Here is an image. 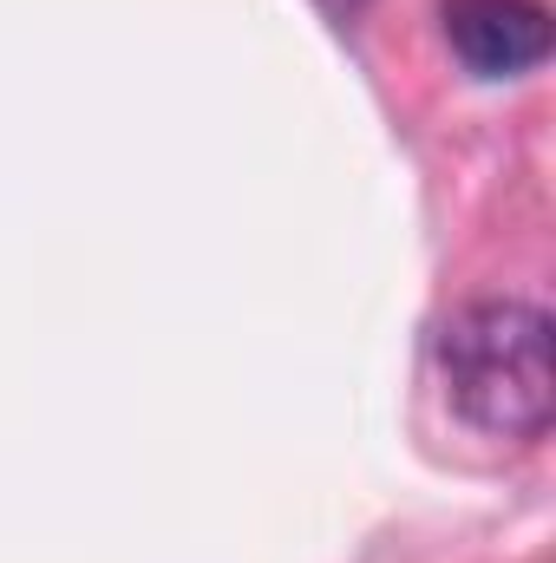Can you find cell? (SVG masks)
<instances>
[{"mask_svg": "<svg viewBox=\"0 0 556 563\" xmlns=\"http://www.w3.org/2000/svg\"><path fill=\"white\" fill-rule=\"evenodd\" d=\"M445 400L485 439H544L556 420L551 314L531 301H471L438 334Z\"/></svg>", "mask_w": 556, "mask_h": 563, "instance_id": "cell-1", "label": "cell"}, {"mask_svg": "<svg viewBox=\"0 0 556 563\" xmlns=\"http://www.w3.org/2000/svg\"><path fill=\"white\" fill-rule=\"evenodd\" d=\"M445 46L478 79H518L551 59L544 0H445Z\"/></svg>", "mask_w": 556, "mask_h": 563, "instance_id": "cell-2", "label": "cell"}]
</instances>
